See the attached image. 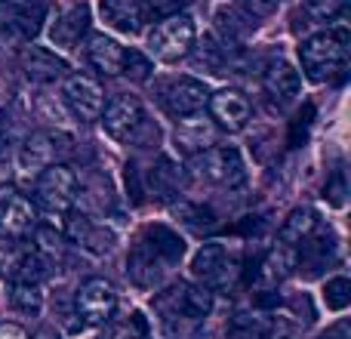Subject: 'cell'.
<instances>
[{
  "label": "cell",
  "mask_w": 351,
  "mask_h": 339,
  "mask_svg": "<svg viewBox=\"0 0 351 339\" xmlns=\"http://www.w3.org/2000/svg\"><path fill=\"white\" fill-rule=\"evenodd\" d=\"M164 108L170 111L173 117H188L197 115V111L206 108V99H210V90H206L204 80L194 78H176L164 86Z\"/></svg>",
  "instance_id": "cell-12"
},
{
  "label": "cell",
  "mask_w": 351,
  "mask_h": 339,
  "mask_svg": "<svg viewBox=\"0 0 351 339\" xmlns=\"http://www.w3.org/2000/svg\"><path fill=\"white\" fill-rule=\"evenodd\" d=\"M34 198L47 213H68L77 200V176L68 164L47 167L34 179Z\"/></svg>",
  "instance_id": "cell-6"
},
{
  "label": "cell",
  "mask_w": 351,
  "mask_h": 339,
  "mask_svg": "<svg viewBox=\"0 0 351 339\" xmlns=\"http://www.w3.org/2000/svg\"><path fill=\"white\" fill-rule=\"evenodd\" d=\"M10 3V25L16 28L19 37L31 40L40 34L43 22H47V3L43 0H6Z\"/></svg>",
  "instance_id": "cell-22"
},
{
  "label": "cell",
  "mask_w": 351,
  "mask_h": 339,
  "mask_svg": "<svg viewBox=\"0 0 351 339\" xmlns=\"http://www.w3.org/2000/svg\"><path fill=\"white\" fill-rule=\"evenodd\" d=\"M228 339H271V324L262 315L237 312L228 324Z\"/></svg>",
  "instance_id": "cell-27"
},
{
  "label": "cell",
  "mask_w": 351,
  "mask_h": 339,
  "mask_svg": "<svg viewBox=\"0 0 351 339\" xmlns=\"http://www.w3.org/2000/svg\"><path fill=\"white\" fill-rule=\"evenodd\" d=\"M12 278H16L19 284L40 287V281L49 278V256L43 253V250H34V253L19 256L16 266H12Z\"/></svg>",
  "instance_id": "cell-26"
},
{
  "label": "cell",
  "mask_w": 351,
  "mask_h": 339,
  "mask_svg": "<svg viewBox=\"0 0 351 339\" xmlns=\"http://www.w3.org/2000/svg\"><path fill=\"white\" fill-rule=\"evenodd\" d=\"M117 309V293L105 278H86L74 293V315L86 327H102Z\"/></svg>",
  "instance_id": "cell-7"
},
{
  "label": "cell",
  "mask_w": 351,
  "mask_h": 339,
  "mask_svg": "<svg viewBox=\"0 0 351 339\" xmlns=\"http://www.w3.org/2000/svg\"><path fill=\"white\" fill-rule=\"evenodd\" d=\"M142 10V16H154V19H164V16H173V12L182 10L185 0H136Z\"/></svg>",
  "instance_id": "cell-32"
},
{
  "label": "cell",
  "mask_w": 351,
  "mask_h": 339,
  "mask_svg": "<svg viewBox=\"0 0 351 339\" xmlns=\"http://www.w3.org/2000/svg\"><path fill=\"white\" fill-rule=\"evenodd\" d=\"M351 56V34L348 28H330L321 34L308 37V40L299 47V59H302V71L308 80L324 84V80H333L336 74L346 71Z\"/></svg>",
  "instance_id": "cell-2"
},
{
  "label": "cell",
  "mask_w": 351,
  "mask_h": 339,
  "mask_svg": "<svg viewBox=\"0 0 351 339\" xmlns=\"http://www.w3.org/2000/svg\"><path fill=\"white\" fill-rule=\"evenodd\" d=\"M86 59L99 74H121L123 71V56L127 49L108 34H90L86 37Z\"/></svg>",
  "instance_id": "cell-19"
},
{
  "label": "cell",
  "mask_w": 351,
  "mask_h": 339,
  "mask_svg": "<svg viewBox=\"0 0 351 339\" xmlns=\"http://www.w3.org/2000/svg\"><path fill=\"white\" fill-rule=\"evenodd\" d=\"M321 339H348V324L342 321V324H336L333 330H327V334H324Z\"/></svg>",
  "instance_id": "cell-37"
},
{
  "label": "cell",
  "mask_w": 351,
  "mask_h": 339,
  "mask_svg": "<svg viewBox=\"0 0 351 339\" xmlns=\"http://www.w3.org/2000/svg\"><path fill=\"white\" fill-rule=\"evenodd\" d=\"M62 105L71 111L74 121L80 124H96L105 108V93L86 74H65L62 84Z\"/></svg>",
  "instance_id": "cell-9"
},
{
  "label": "cell",
  "mask_w": 351,
  "mask_h": 339,
  "mask_svg": "<svg viewBox=\"0 0 351 339\" xmlns=\"http://www.w3.org/2000/svg\"><path fill=\"white\" fill-rule=\"evenodd\" d=\"M327 194H330V200H333L336 207L346 200V198H342V194H346V185H342V173H336V179H333V185L327 188Z\"/></svg>",
  "instance_id": "cell-35"
},
{
  "label": "cell",
  "mask_w": 351,
  "mask_h": 339,
  "mask_svg": "<svg viewBox=\"0 0 351 339\" xmlns=\"http://www.w3.org/2000/svg\"><path fill=\"white\" fill-rule=\"evenodd\" d=\"M148 71H152V62H148L142 53H136V49H127V56H123V71L121 74H127V78H133V80H145Z\"/></svg>",
  "instance_id": "cell-33"
},
{
  "label": "cell",
  "mask_w": 351,
  "mask_h": 339,
  "mask_svg": "<svg viewBox=\"0 0 351 339\" xmlns=\"http://www.w3.org/2000/svg\"><path fill=\"white\" fill-rule=\"evenodd\" d=\"M173 142L182 154L194 158V154L206 152L216 142V124L210 117H204V111L188 117H176V130H173Z\"/></svg>",
  "instance_id": "cell-13"
},
{
  "label": "cell",
  "mask_w": 351,
  "mask_h": 339,
  "mask_svg": "<svg viewBox=\"0 0 351 339\" xmlns=\"http://www.w3.org/2000/svg\"><path fill=\"white\" fill-rule=\"evenodd\" d=\"M86 28H90V6L77 3V6H68V10L56 19L49 37H53L56 47L71 49V47H77L80 43V37L86 34Z\"/></svg>",
  "instance_id": "cell-20"
},
{
  "label": "cell",
  "mask_w": 351,
  "mask_h": 339,
  "mask_svg": "<svg viewBox=\"0 0 351 339\" xmlns=\"http://www.w3.org/2000/svg\"><path fill=\"white\" fill-rule=\"evenodd\" d=\"M148 191H152L158 200L179 198V191H182V170L176 167L170 158H160L158 164L148 170Z\"/></svg>",
  "instance_id": "cell-24"
},
{
  "label": "cell",
  "mask_w": 351,
  "mask_h": 339,
  "mask_svg": "<svg viewBox=\"0 0 351 339\" xmlns=\"http://www.w3.org/2000/svg\"><path fill=\"white\" fill-rule=\"evenodd\" d=\"M315 229H317V213L311 210V207H296V210H290V216L284 219V225H280V244L296 250Z\"/></svg>",
  "instance_id": "cell-25"
},
{
  "label": "cell",
  "mask_w": 351,
  "mask_h": 339,
  "mask_svg": "<svg viewBox=\"0 0 351 339\" xmlns=\"http://www.w3.org/2000/svg\"><path fill=\"white\" fill-rule=\"evenodd\" d=\"M99 12H102L105 25L121 34H139L145 25V16L136 0H99Z\"/></svg>",
  "instance_id": "cell-21"
},
{
  "label": "cell",
  "mask_w": 351,
  "mask_h": 339,
  "mask_svg": "<svg viewBox=\"0 0 351 339\" xmlns=\"http://www.w3.org/2000/svg\"><path fill=\"white\" fill-rule=\"evenodd\" d=\"M194 173L222 188H241L247 182V164L231 145H210L206 152L194 154Z\"/></svg>",
  "instance_id": "cell-5"
},
{
  "label": "cell",
  "mask_w": 351,
  "mask_h": 339,
  "mask_svg": "<svg viewBox=\"0 0 351 339\" xmlns=\"http://www.w3.org/2000/svg\"><path fill=\"white\" fill-rule=\"evenodd\" d=\"M34 222H37L34 204L25 194L0 188V231L10 237H22L34 229Z\"/></svg>",
  "instance_id": "cell-15"
},
{
  "label": "cell",
  "mask_w": 351,
  "mask_h": 339,
  "mask_svg": "<svg viewBox=\"0 0 351 339\" xmlns=\"http://www.w3.org/2000/svg\"><path fill=\"white\" fill-rule=\"evenodd\" d=\"M145 336H148V321L136 312V315H130L127 321L111 324L102 339H145Z\"/></svg>",
  "instance_id": "cell-30"
},
{
  "label": "cell",
  "mask_w": 351,
  "mask_h": 339,
  "mask_svg": "<svg viewBox=\"0 0 351 339\" xmlns=\"http://www.w3.org/2000/svg\"><path fill=\"white\" fill-rule=\"evenodd\" d=\"M10 305L16 312H22V315H40V309H43L40 287L19 284V281H12V287H10Z\"/></svg>",
  "instance_id": "cell-28"
},
{
  "label": "cell",
  "mask_w": 351,
  "mask_h": 339,
  "mask_svg": "<svg viewBox=\"0 0 351 339\" xmlns=\"http://www.w3.org/2000/svg\"><path fill=\"white\" fill-rule=\"evenodd\" d=\"M191 274L206 290L228 287V284H234V278L241 274V256H237V250H231L228 244H222V241H206V244H200V250L194 253Z\"/></svg>",
  "instance_id": "cell-3"
},
{
  "label": "cell",
  "mask_w": 351,
  "mask_h": 339,
  "mask_svg": "<svg viewBox=\"0 0 351 339\" xmlns=\"http://www.w3.org/2000/svg\"><path fill=\"white\" fill-rule=\"evenodd\" d=\"M185 256V241L167 225H148L127 256V274L136 287L154 290L164 274Z\"/></svg>",
  "instance_id": "cell-1"
},
{
  "label": "cell",
  "mask_w": 351,
  "mask_h": 339,
  "mask_svg": "<svg viewBox=\"0 0 351 339\" xmlns=\"http://www.w3.org/2000/svg\"><path fill=\"white\" fill-rule=\"evenodd\" d=\"M0 339H28V334L19 324H0Z\"/></svg>",
  "instance_id": "cell-36"
},
{
  "label": "cell",
  "mask_w": 351,
  "mask_h": 339,
  "mask_svg": "<svg viewBox=\"0 0 351 339\" xmlns=\"http://www.w3.org/2000/svg\"><path fill=\"white\" fill-rule=\"evenodd\" d=\"M346 10V0H302V12L311 22H333Z\"/></svg>",
  "instance_id": "cell-31"
},
{
  "label": "cell",
  "mask_w": 351,
  "mask_h": 339,
  "mask_svg": "<svg viewBox=\"0 0 351 339\" xmlns=\"http://www.w3.org/2000/svg\"><path fill=\"white\" fill-rule=\"evenodd\" d=\"M22 71L28 74V80H34V84H53V80L65 78L68 62L62 59V56H56L53 49L31 43V47L22 49Z\"/></svg>",
  "instance_id": "cell-17"
},
{
  "label": "cell",
  "mask_w": 351,
  "mask_h": 339,
  "mask_svg": "<svg viewBox=\"0 0 351 339\" xmlns=\"http://www.w3.org/2000/svg\"><path fill=\"white\" fill-rule=\"evenodd\" d=\"M102 127L111 139L117 142H133L139 139L142 130H148V121H145V108L136 96H114L111 102H105L102 108Z\"/></svg>",
  "instance_id": "cell-8"
},
{
  "label": "cell",
  "mask_w": 351,
  "mask_h": 339,
  "mask_svg": "<svg viewBox=\"0 0 351 339\" xmlns=\"http://www.w3.org/2000/svg\"><path fill=\"white\" fill-rule=\"evenodd\" d=\"M10 182V161L3 158V152H0V188Z\"/></svg>",
  "instance_id": "cell-39"
},
{
  "label": "cell",
  "mask_w": 351,
  "mask_h": 339,
  "mask_svg": "<svg viewBox=\"0 0 351 339\" xmlns=\"http://www.w3.org/2000/svg\"><path fill=\"white\" fill-rule=\"evenodd\" d=\"M213 22H216V31H219V37H222L225 47L241 43L256 25L241 6H219L216 16H213Z\"/></svg>",
  "instance_id": "cell-23"
},
{
  "label": "cell",
  "mask_w": 351,
  "mask_h": 339,
  "mask_svg": "<svg viewBox=\"0 0 351 339\" xmlns=\"http://www.w3.org/2000/svg\"><path fill=\"white\" fill-rule=\"evenodd\" d=\"M262 86L278 105H290L296 102L299 90H302V78H299L296 65H290L287 59H274L268 62L265 74H262Z\"/></svg>",
  "instance_id": "cell-16"
},
{
  "label": "cell",
  "mask_w": 351,
  "mask_h": 339,
  "mask_svg": "<svg viewBox=\"0 0 351 339\" xmlns=\"http://www.w3.org/2000/svg\"><path fill=\"white\" fill-rule=\"evenodd\" d=\"M194 40H197L194 19L185 12H173V16L158 19V25L148 34V49L160 62H179L194 49Z\"/></svg>",
  "instance_id": "cell-4"
},
{
  "label": "cell",
  "mask_w": 351,
  "mask_h": 339,
  "mask_svg": "<svg viewBox=\"0 0 351 339\" xmlns=\"http://www.w3.org/2000/svg\"><path fill=\"white\" fill-rule=\"evenodd\" d=\"M324 303L333 312H346L351 305V281L346 274H336V278H330L324 284Z\"/></svg>",
  "instance_id": "cell-29"
},
{
  "label": "cell",
  "mask_w": 351,
  "mask_h": 339,
  "mask_svg": "<svg viewBox=\"0 0 351 339\" xmlns=\"http://www.w3.org/2000/svg\"><path fill=\"white\" fill-rule=\"evenodd\" d=\"M237 6L256 22V19H268L271 12H278L280 0H237Z\"/></svg>",
  "instance_id": "cell-34"
},
{
  "label": "cell",
  "mask_w": 351,
  "mask_h": 339,
  "mask_svg": "<svg viewBox=\"0 0 351 339\" xmlns=\"http://www.w3.org/2000/svg\"><path fill=\"white\" fill-rule=\"evenodd\" d=\"M68 237H71L77 247L90 250V253H96V256L111 253L117 244L114 231H111L105 222L90 219L86 213H71V216H68Z\"/></svg>",
  "instance_id": "cell-14"
},
{
  "label": "cell",
  "mask_w": 351,
  "mask_h": 339,
  "mask_svg": "<svg viewBox=\"0 0 351 339\" xmlns=\"http://www.w3.org/2000/svg\"><path fill=\"white\" fill-rule=\"evenodd\" d=\"M213 312V290L200 284H179L173 290V312L176 318H185V321H206Z\"/></svg>",
  "instance_id": "cell-18"
},
{
  "label": "cell",
  "mask_w": 351,
  "mask_h": 339,
  "mask_svg": "<svg viewBox=\"0 0 351 339\" xmlns=\"http://www.w3.org/2000/svg\"><path fill=\"white\" fill-rule=\"evenodd\" d=\"M6 105H10V84H6V78L0 74V115H3Z\"/></svg>",
  "instance_id": "cell-38"
},
{
  "label": "cell",
  "mask_w": 351,
  "mask_h": 339,
  "mask_svg": "<svg viewBox=\"0 0 351 339\" xmlns=\"http://www.w3.org/2000/svg\"><path fill=\"white\" fill-rule=\"evenodd\" d=\"M206 111H210V121L216 124V130H225V133H237L250 124V102L243 93L237 90H219L210 93L206 99Z\"/></svg>",
  "instance_id": "cell-11"
},
{
  "label": "cell",
  "mask_w": 351,
  "mask_h": 339,
  "mask_svg": "<svg viewBox=\"0 0 351 339\" xmlns=\"http://www.w3.org/2000/svg\"><path fill=\"white\" fill-rule=\"evenodd\" d=\"M59 136L56 133H31L28 139L19 145L16 154V167L25 179H37L47 167L59 164V152H68V145H59Z\"/></svg>",
  "instance_id": "cell-10"
},
{
  "label": "cell",
  "mask_w": 351,
  "mask_h": 339,
  "mask_svg": "<svg viewBox=\"0 0 351 339\" xmlns=\"http://www.w3.org/2000/svg\"><path fill=\"white\" fill-rule=\"evenodd\" d=\"M40 235H43V237H47V241H53V231H40ZM56 241H62V237H59V235H56ZM43 250H49V253H53V250H56V247H53V244H47V247H43Z\"/></svg>",
  "instance_id": "cell-40"
}]
</instances>
